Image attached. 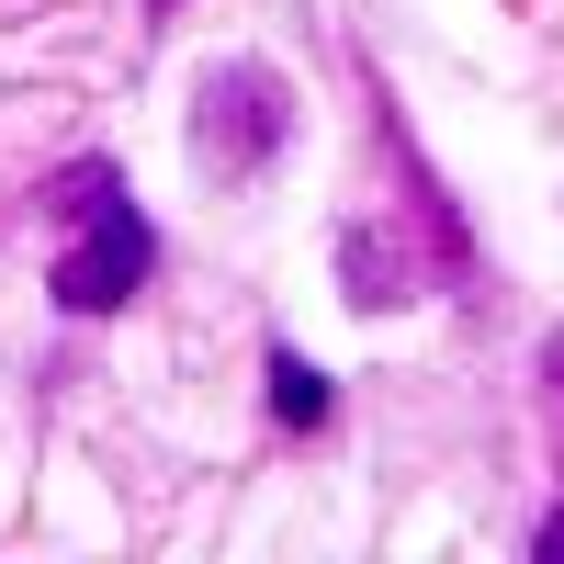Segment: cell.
I'll return each mask as SVG.
<instances>
[{
	"instance_id": "6da1fadb",
	"label": "cell",
	"mask_w": 564,
	"mask_h": 564,
	"mask_svg": "<svg viewBox=\"0 0 564 564\" xmlns=\"http://www.w3.org/2000/svg\"><path fill=\"white\" fill-rule=\"evenodd\" d=\"M34 204L57 215V226H79V238H68V260H57V305H68V316H113L135 282L159 271V226L124 204V181H113L102 159H68Z\"/></svg>"
},
{
	"instance_id": "7a4b0ae2",
	"label": "cell",
	"mask_w": 564,
	"mask_h": 564,
	"mask_svg": "<svg viewBox=\"0 0 564 564\" xmlns=\"http://www.w3.org/2000/svg\"><path fill=\"white\" fill-rule=\"evenodd\" d=\"M282 135H294V90H282L271 68H249V57H226V68H204L193 79V159L204 170H260Z\"/></svg>"
},
{
	"instance_id": "3957f363",
	"label": "cell",
	"mask_w": 564,
	"mask_h": 564,
	"mask_svg": "<svg viewBox=\"0 0 564 564\" xmlns=\"http://www.w3.org/2000/svg\"><path fill=\"white\" fill-rule=\"evenodd\" d=\"M441 271H452V260H441V249H406V226H350V238H339V282H350L361 316L406 305L417 282H441Z\"/></svg>"
},
{
	"instance_id": "277c9868",
	"label": "cell",
	"mask_w": 564,
	"mask_h": 564,
	"mask_svg": "<svg viewBox=\"0 0 564 564\" xmlns=\"http://www.w3.org/2000/svg\"><path fill=\"white\" fill-rule=\"evenodd\" d=\"M327 406H339V395H327V372H316L305 350H271V417H282V430H327Z\"/></svg>"
},
{
	"instance_id": "5b68a950",
	"label": "cell",
	"mask_w": 564,
	"mask_h": 564,
	"mask_svg": "<svg viewBox=\"0 0 564 564\" xmlns=\"http://www.w3.org/2000/svg\"><path fill=\"white\" fill-rule=\"evenodd\" d=\"M542 430H553V463H564V327L542 339Z\"/></svg>"
},
{
	"instance_id": "8992f818",
	"label": "cell",
	"mask_w": 564,
	"mask_h": 564,
	"mask_svg": "<svg viewBox=\"0 0 564 564\" xmlns=\"http://www.w3.org/2000/svg\"><path fill=\"white\" fill-rule=\"evenodd\" d=\"M542 564H564V508H553V520H542Z\"/></svg>"
}]
</instances>
